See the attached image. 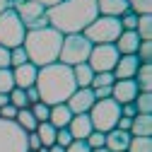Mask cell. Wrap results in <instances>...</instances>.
Listing matches in <instances>:
<instances>
[{
  "label": "cell",
  "mask_w": 152,
  "mask_h": 152,
  "mask_svg": "<svg viewBox=\"0 0 152 152\" xmlns=\"http://www.w3.org/2000/svg\"><path fill=\"white\" fill-rule=\"evenodd\" d=\"M99 17L97 0H61L58 5L46 10L48 27L65 34H82Z\"/></svg>",
  "instance_id": "obj_1"
},
{
  "label": "cell",
  "mask_w": 152,
  "mask_h": 152,
  "mask_svg": "<svg viewBox=\"0 0 152 152\" xmlns=\"http://www.w3.org/2000/svg\"><path fill=\"white\" fill-rule=\"evenodd\" d=\"M36 92H39V102L56 106V104H65L70 99V94L77 89L72 77V68L63 63H51L39 68L36 75Z\"/></svg>",
  "instance_id": "obj_2"
},
{
  "label": "cell",
  "mask_w": 152,
  "mask_h": 152,
  "mask_svg": "<svg viewBox=\"0 0 152 152\" xmlns=\"http://www.w3.org/2000/svg\"><path fill=\"white\" fill-rule=\"evenodd\" d=\"M63 44V34L56 31L53 27H41V29H29L24 36L22 48L27 51V58L31 65L44 68L51 63H58V53Z\"/></svg>",
  "instance_id": "obj_3"
},
{
  "label": "cell",
  "mask_w": 152,
  "mask_h": 152,
  "mask_svg": "<svg viewBox=\"0 0 152 152\" xmlns=\"http://www.w3.org/2000/svg\"><path fill=\"white\" fill-rule=\"evenodd\" d=\"M87 116L92 121V128L99 130V133H109L116 128L118 118H121V104L113 102L111 97L109 99H97L92 104V109L87 111Z\"/></svg>",
  "instance_id": "obj_4"
},
{
  "label": "cell",
  "mask_w": 152,
  "mask_h": 152,
  "mask_svg": "<svg viewBox=\"0 0 152 152\" xmlns=\"http://www.w3.org/2000/svg\"><path fill=\"white\" fill-rule=\"evenodd\" d=\"M89 51H92V44L85 39V34H65L61 44V53H58V63L70 65V68L87 63Z\"/></svg>",
  "instance_id": "obj_5"
},
{
  "label": "cell",
  "mask_w": 152,
  "mask_h": 152,
  "mask_svg": "<svg viewBox=\"0 0 152 152\" xmlns=\"http://www.w3.org/2000/svg\"><path fill=\"white\" fill-rule=\"evenodd\" d=\"M121 31L123 29H121L118 17H104V15H99L82 34H85V39L92 46H99V44H116Z\"/></svg>",
  "instance_id": "obj_6"
},
{
  "label": "cell",
  "mask_w": 152,
  "mask_h": 152,
  "mask_svg": "<svg viewBox=\"0 0 152 152\" xmlns=\"http://www.w3.org/2000/svg\"><path fill=\"white\" fill-rule=\"evenodd\" d=\"M24 36H27V27L22 24V20L15 15V10H5L0 15V46L5 48H17L24 44Z\"/></svg>",
  "instance_id": "obj_7"
},
{
  "label": "cell",
  "mask_w": 152,
  "mask_h": 152,
  "mask_svg": "<svg viewBox=\"0 0 152 152\" xmlns=\"http://www.w3.org/2000/svg\"><path fill=\"white\" fill-rule=\"evenodd\" d=\"M15 15L22 20V24L29 29H41V27H48V20H46V7L39 5V3H31V0H12Z\"/></svg>",
  "instance_id": "obj_8"
},
{
  "label": "cell",
  "mask_w": 152,
  "mask_h": 152,
  "mask_svg": "<svg viewBox=\"0 0 152 152\" xmlns=\"http://www.w3.org/2000/svg\"><path fill=\"white\" fill-rule=\"evenodd\" d=\"M27 133L15 121L0 118V152H27Z\"/></svg>",
  "instance_id": "obj_9"
},
{
  "label": "cell",
  "mask_w": 152,
  "mask_h": 152,
  "mask_svg": "<svg viewBox=\"0 0 152 152\" xmlns=\"http://www.w3.org/2000/svg\"><path fill=\"white\" fill-rule=\"evenodd\" d=\"M116 63H118V51H116L113 44L92 46L89 58H87V65H89L94 72H113Z\"/></svg>",
  "instance_id": "obj_10"
},
{
  "label": "cell",
  "mask_w": 152,
  "mask_h": 152,
  "mask_svg": "<svg viewBox=\"0 0 152 152\" xmlns=\"http://www.w3.org/2000/svg\"><path fill=\"white\" fill-rule=\"evenodd\" d=\"M94 102H97V99H94L92 87H80V89H75V92L70 94V99H68L65 104H68V109L72 111V116H77V113H87Z\"/></svg>",
  "instance_id": "obj_11"
},
{
  "label": "cell",
  "mask_w": 152,
  "mask_h": 152,
  "mask_svg": "<svg viewBox=\"0 0 152 152\" xmlns=\"http://www.w3.org/2000/svg\"><path fill=\"white\" fill-rule=\"evenodd\" d=\"M138 92L140 89H138L135 80H116L111 85V99L118 104H130V102H135Z\"/></svg>",
  "instance_id": "obj_12"
},
{
  "label": "cell",
  "mask_w": 152,
  "mask_h": 152,
  "mask_svg": "<svg viewBox=\"0 0 152 152\" xmlns=\"http://www.w3.org/2000/svg\"><path fill=\"white\" fill-rule=\"evenodd\" d=\"M36 75H39V68L31 65V63H24V65L12 68L15 87H20V89H29V87H34V85H36Z\"/></svg>",
  "instance_id": "obj_13"
},
{
  "label": "cell",
  "mask_w": 152,
  "mask_h": 152,
  "mask_svg": "<svg viewBox=\"0 0 152 152\" xmlns=\"http://www.w3.org/2000/svg\"><path fill=\"white\" fill-rule=\"evenodd\" d=\"M138 68H140L138 56H118V63L113 68V77L116 80H133Z\"/></svg>",
  "instance_id": "obj_14"
},
{
  "label": "cell",
  "mask_w": 152,
  "mask_h": 152,
  "mask_svg": "<svg viewBox=\"0 0 152 152\" xmlns=\"http://www.w3.org/2000/svg\"><path fill=\"white\" fill-rule=\"evenodd\" d=\"M128 142H130V133L128 130L113 128V130L104 133V147L109 152H126L128 150Z\"/></svg>",
  "instance_id": "obj_15"
},
{
  "label": "cell",
  "mask_w": 152,
  "mask_h": 152,
  "mask_svg": "<svg viewBox=\"0 0 152 152\" xmlns=\"http://www.w3.org/2000/svg\"><path fill=\"white\" fill-rule=\"evenodd\" d=\"M68 130H70L72 140H87V135H89L94 128H92V121H89L87 113H77V116H72V118H70Z\"/></svg>",
  "instance_id": "obj_16"
},
{
  "label": "cell",
  "mask_w": 152,
  "mask_h": 152,
  "mask_svg": "<svg viewBox=\"0 0 152 152\" xmlns=\"http://www.w3.org/2000/svg\"><path fill=\"white\" fill-rule=\"evenodd\" d=\"M113 46H116L118 56H135V51L140 46V36L135 31H121Z\"/></svg>",
  "instance_id": "obj_17"
},
{
  "label": "cell",
  "mask_w": 152,
  "mask_h": 152,
  "mask_svg": "<svg viewBox=\"0 0 152 152\" xmlns=\"http://www.w3.org/2000/svg\"><path fill=\"white\" fill-rule=\"evenodd\" d=\"M128 133L133 138H152V116L150 113H138V116H133Z\"/></svg>",
  "instance_id": "obj_18"
},
{
  "label": "cell",
  "mask_w": 152,
  "mask_h": 152,
  "mask_svg": "<svg viewBox=\"0 0 152 152\" xmlns=\"http://www.w3.org/2000/svg\"><path fill=\"white\" fill-rule=\"evenodd\" d=\"M70 118H72V111L68 109V104H56V106H51V111H48V123H51L56 130H58V128H68Z\"/></svg>",
  "instance_id": "obj_19"
},
{
  "label": "cell",
  "mask_w": 152,
  "mask_h": 152,
  "mask_svg": "<svg viewBox=\"0 0 152 152\" xmlns=\"http://www.w3.org/2000/svg\"><path fill=\"white\" fill-rule=\"evenodd\" d=\"M97 10L104 17H121L128 12V0H97Z\"/></svg>",
  "instance_id": "obj_20"
},
{
  "label": "cell",
  "mask_w": 152,
  "mask_h": 152,
  "mask_svg": "<svg viewBox=\"0 0 152 152\" xmlns=\"http://www.w3.org/2000/svg\"><path fill=\"white\" fill-rule=\"evenodd\" d=\"M72 77H75L77 89H80V87H89V85H92V77H94V70H92L87 63H80V65L72 68Z\"/></svg>",
  "instance_id": "obj_21"
},
{
  "label": "cell",
  "mask_w": 152,
  "mask_h": 152,
  "mask_svg": "<svg viewBox=\"0 0 152 152\" xmlns=\"http://www.w3.org/2000/svg\"><path fill=\"white\" fill-rule=\"evenodd\" d=\"M133 80H135L140 92H150L152 89V68H150V63H140V68H138Z\"/></svg>",
  "instance_id": "obj_22"
},
{
  "label": "cell",
  "mask_w": 152,
  "mask_h": 152,
  "mask_svg": "<svg viewBox=\"0 0 152 152\" xmlns=\"http://www.w3.org/2000/svg\"><path fill=\"white\" fill-rule=\"evenodd\" d=\"M34 133L39 135V140H41V147H51V145H56V128H53L48 121L39 123Z\"/></svg>",
  "instance_id": "obj_23"
},
{
  "label": "cell",
  "mask_w": 152,
  "mask_h": 152,
  "mask_svg": "<svg viewBox=\"0 0 152 152\" xmlns=\"http://www.w3.org/2000/svg\"><path fill=\"white\" fill-rule=\"evenodd\" d=\"M15 123L20 126L24 133H31V130H36V126H39V123H36V118H34V113H31L29 109H20V111H17Z\"/></svg>",
  "instance_id": "obj_24"
},
{
  "label": "cell",
  "mask_w": 152,
  "mask_h": 152,
  "mask_svg": "<svg viewBox=\"0 0 152 152\" xmlns=\"http://www.w3.org/2000/svg\"><path fill=\"white\" fill-rule=\"evenodd\" d=\"M135 34L140 36V41H150V39H152V17H150V15H140V17H138Z\"/></svg>",
  "instance_id": "obj_25"
},
{
  "label": "cell",
  "mask_w": 152,
  "mask_h": 152,
  "mask_svg": "<svg viewBox=\"0 0 152 152\" xmlns=\"http://www.w3.org/2000/svg\"><path fill=\"white\" fill-rule=\"evenodd\" d=\"M126 152H152V138H133L130 135Z\"/></svg>",
  "instance_id": "obj_26"
},
{
  "label": "cell",
  "mask_w": 152,
  "mask_h": 152,
  "mask_svg": "<svg viewBox=\"0 0 152 152\" xmlns=\"http://www.w3.org/2000/svg\"><path fill=\"white\" fill-rule=\"evenodd\" d=\"M128 10L133 15H150L152 12V0H128Z\"/></svg>",
  "instance_id": "obj_27"
},
{
  "label": "cell",
  "mask_w": 152,
  "mask_h": 152,
  "mask_svg": "<svg viewBox=\"0 0 152 152\" xmlns=\"http://www.w3.org/2000/svg\"><path fill=\"white\" fill-rule=\"evenodd\" d=\"M12 89H15L12 68H3V70H0V94H10Z\"/></svg>",
  "instance_id": "obj_28"
},
{
  "label": "cell",
  "mask_w": 152,
  "mask_h": 152,
  "mask_svg": "<svg viewBox=\"0 0 152 152\" xmlns=\"http://www.w3.org/2000/svg\"><path fill=\"white\" fill-rule=\"evenodd\" d=\"M135 109L138 113H150L152 111V94L150 92H138V97H135Z\"/></svg>",
  "instance_id": "obj_29"
},
{
  "label": "cell",
  "mask_w": 152,
  "mask_h": 152,
  "mask_svg": "<svg viewBox=\"0 0 152 152\" xmlns=\"http://www.w3.org/2000/svg\"><path fill=\"white\" fill-rule=\"evenodd\" d=\"M113 82H116V77H113V72H94V77H92V89H97V87H111Z\"/></svg>",
  "instance_id": "obj_30"
},
{
  "label": "cell",
  "mask_w": 152,
  "mask_h": 152,
  "mask_svg": "<svg viewBox=\"0 0 152 152\" xmlns=\"http://www.w3.org/2000/svg\"><path fill=\"white\" fill-rule=\"evenodd\" d=\"M10 104L15 106V109H29V102H27V94H24V89H20V87H15L10 94Z\"/></svg>",
  "instance_id": "obj_31"
},
{
  "label": "cell",
  "mask_w": 152,
  "mask_h": 152,
  "mask_svg": "<svg viewBox=\"0 0 152 152\" xmlns=\"http://www.w3.org/2000/svg\"><path fill=\"white\" fill-rule=\"evenodd\" d=\"M29 111L34 113L36 123H44V121H48V111H51V106H48V104H44V102H36V104H31V106H29Z\"/></svg>",
  "instance_id": "obj_32"
},
{
  "label": "cell",
  "mask_w": 152,
  "mask_h": 152,
  "mask_svg": "<svg viewBox=\"0 0 152 152\" xmlns=\"http://www.w3.org/2000/svg\"><path fill=\"white\" fill-rule=\"evenodd\" d=\"M24 63H29V58H27V51H24L22 46H17V48H12V51H10V68H17V65H24Z\"/></svg>",
  "instance_id": "obj_33"
},
{
  "label": "cell",
  "mask_w": 152,
  "mask_h": 152,
  "mask_svg": "<svg viewBox=\"0 0 152 152\" xmlns=\"http://www.w3.org/2000/svg\"><path fill=\"white\" fill-rule=\"evenodd\" d=\"M118 22H121V29H123V31H135V27H138V15H133V12L128 10L126 15L118 17Z\"/></svg>",
  "instance_id": "obj_34"
},
{
  "label": "cell",
  "mask_w": 152,
  "mask_h": 152,
  "mask_svg": "<svg viewBox=\"0 0 152 152\" xmlns=\"http://www.w3.org/2000/svg\"><path fill=\"white\" fill-rule=\"evenodd\" d=\"M135 56H138L140 63H150V61H152V44H150V41H140Z\"/></svg>",
  "instance_id": "obj_35"
},
{
  "label": "cell",
  "mask_w": 152,
  "mask_h": 152,
  "mask_svg": "<svg viewBox=\"0 0 152 152\" xmlns=\"http://www.w3.org/2000/svg\"><path fill=\"white\" fill-rule=\"evenodd\" d=\"M87 147L89 150H99V147H104V133H99V130H92L89 135H87Z\"/></svg>",
  "instance_id": "obj_36"
},
{
  "label": "cell",
  "mask_w": 152,
  "mask_h": 152,
  "mask_svg": "<svg viewBox=\"0 0 152 152\" xmlns=\"http://www.w3.org/2000/svg\"><path fill=\"white\" fill-rule=\"evenodd\" d=\"M70 142H72V135H70V130H68V128H58V130H56V145L68 147Z\"/></svg>",
  "instance_id": "obj_37"
},
{
  "label": "cell",
  "mask_w": 152,
  "mask_h": 152,
  "mask_svg": "<svg viewBox=\"0 0 152 152\" xmlns=\"http://www.w3.org/2000/svg\"><path fill=\"white\" fill-rule=\"evenodd\" d=\"M17 111H20V109H15L12 104H5L3 109H0V118H5V121H15Z\"/></svg>",
  "instance_id": "obj_38"
},
{
  "label": "cell",
  "mask_w": 152,
  "mask_h": 152,
  "mask_svg": "<svg viewBox=\"0 0 152 152\" xmlns=\"http://www.w3.org/2000/svg\"><path fill=\"white\" fill-rule=\"evenodd\" d=\"M65 152H89V147H87L85 140H72V142L65 147Z\"/></svg>",
  "instance_id": "obj_39"
},
{
  "label": "cell",
  "mask_w": 152,
  "mask_h": 152,
  "mask_svg": "<svg viewBox=\"0 0 152 152\" xmlns=\"http://www.w3.org/2000/svg\"><path fill=\"white\" fill-rule=\"evenodd\" d=\"M27 147H29V150H34V152L41 147V140H39V135H36L34 130H31V133H27Z\"/></svg>",
  "instance_id": "obj_40"
},
{
  "label": "cell",
  "mask_w": 152,
  "mask_h": 152,
  "mask_svg": "<svg viewBox=\"0 0 152 152\" xmlns=\"http://www.w3.org/2000/svg\"><path fill=\"white\" fill-rule=\"evenodd\" d=\"M121 116H126V118H133V116H138V109H135V104H121Z\"/></svg>",
  "instance_id": "obj_41"
},
{
  "label": "cell",
  "mask_w": 152,
  "mask_h": 152,
  "mask_svg": "<svg viewBox=\"0 0 152 152\" xmlns=\"http://www.w3.org/2000/svg\"><path fill=\"white\" fill-rule=\"evenodd\" d=\"M3 68H10V48L0 46V70Z\"/></svg>",
  "instance_id": "obj_42"
},
{
  "label": "cell",
  "mask_w": 152,
  "mask_h": 152,
  "mask_svg": "<svg viewBox=\"0 0 152 152\" xmlns=\"http://www.w3.org/2000/svg\"><path fill=\"white\" fill-rule=\"evenodd\" d=\"M92 92H94V99H109L111 97V87H97Z\"/></svg>",
  "instance_id": "obj_43"
},
{
  "label": "cell",
  "mask_w": 152,
  "mask_h": 152,
  "mask_svg": "<svg viewBox=\"0 0 152 152\" xmlns=\"http://www.w3.org/2000/svg\"><path fill=\"white\" fill-rule=\"evenodd\" d=\"M24 94H27V102H29V106L39 102V92H36V87H29V89H24Z\"/></svg>",
  "instance_id": "obj_44"
},
{
  "label": "cell",
  "mask_w": 152,
  "mask_h": 152,
  "mask_svg": "<svg viewBox=\"0 0 152 152\" xmlns=\"http://www.w3.org/2000/svg\"><path fill=\"white\" fill-rule=\"evenodd\" d=\"M116 128H118V130H130V118L121 116V118H118V123H116Z\"/></svg>",
  "instance_id": "obj_45"
},
{
  "label": "cell",
  "mask_w": 152,
  "mask_h": 152,
  "mask_svg": "<svg viewBox=\"0 0 152 152\" xmlns=\"http://www.w3.org/2000/svg\"><path fill=\"white\" fill-rule=\"evenodd\" d=\"M31 3H39V5H44V7L48 10V7H53V5H58L61 0H31Z\"/></svg>",
  "instance_id": "obj_46"
},
{
  "label": "cell",
  "mask_w": 152,
  "mask_h": 152,
  "mask_svg": "<svg viewBox=\"0 0 152 152\" xmlns=\"http://www.w3.org/2000/svg\"><path fill=\"white\" fill-rule=\"evenodd\" d=\"M10 5H12V0H0V15H3L5 10H10Z\"/></svg>",
  "instance_id": "obj_47"
},
{
  "label": "cell",
  "mask_w": 152,
  "mask_h": 152,
  "mask_svg": "<svg viewBox=\"0 0 152 152\" xmlns=\"http://www.w3.org/2000/svg\"><path fill=\"white\" fill-rule=\"evenodd\" d=\"M5 104H10V97H7V94H0V109H3Z\"/></svg>",
  "instance_id": "obj_48"
},
{
  "label": "cell",
  "mask_w": 152,
  "mask_h": 152,
  "mask_svg": "<svg viewBox=\"0 0 152 152\" xmlns=\"http://www.w3.org/2000/svg\"><path fill=\"white\" fill-rule=\"evenodd\" d=\"M48 152H65V147H61V145H51Z\"/></svg>",
  "instance_id": "obj_49"
},
{
  "label": "cell",
  "mask_w": 152,
  "mask_h": 152,
  "mask_svg": "<svg viewBox=\"0 0 152 152\" xmlns=\"http://www.w3.org/2000/svg\"><path fill=\"white\" fill-rule=\"evenodd\" d=\"M89 152H109L106 147H99V150H89Z\"/></svg>",
  "instance_id": "obj_50"
},
{
  "label": "cell",
  "mask_w": 152,
  "mask_h": 152,
  "mask_svg": "<svg viewBox=\"0 0 152 152\" xmlns=\"http://www.w3.org/2000/svg\"><path fill=\"white\" fill-rule=\"evenodd\" d=\"M36 152H48V147H39V150H36Z\"/></svg>",
  "instance_id": "obj_51"
}]
</instances>
